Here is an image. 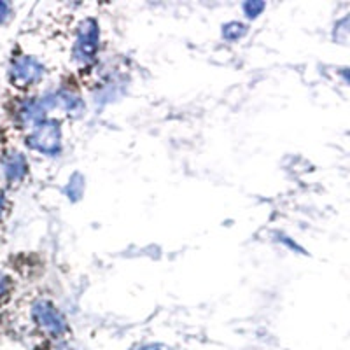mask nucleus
<instances>
[{"label": "nucleus", "instance_id": "nucleus-3", "mask_svg": "<svg viewBox=\"0 0 350 350\" xmlns=\"http://www.w3.org/2000/svg\"><path fill=\"white\" fill-rule=\"evenodd\" d=\"M46 76L44 64L32 55H18L9 65V79L12 86L28 90L40 83Z\"/></svg>", "mask_w": 350, "mask_h": 350}, {"label": "nucleus", "instance_id": "nucleus-1", "mask_svg": "<svg viewBox=\"0 0 350 350\" xmlns=\"http://www.w3.org/2000/svg\"><path fill=\"white\" fill-rule=\"evenodd\" d=\"M25 146L40 156H48V158L60 156L64 151V133H62L60 121L46 118L37 123L32 130H28Z\"/></svg>", "mask_w": 350, "mask_h": 350}, {"label": "nucleus", "instance_id": "nucleus-12", "mask_svg": "<svg viewBox=\"0 0 350 350\" xmlns=\"http://www.w3.org/2000/svg\"><path fill=\"white\" fill-rule=\"evenodd\" d=\"M2 214H4V198L0 195V221H2Z\"/></svg>", "mask_w": 350, "mask_h": 350}, {"label": "nucleus", "instance_id": "nucleus-5", "mask_svg": "<svg viewBox=\"0 0 350 350\" xmlns=\"http://www.w3.org/2000/svg\"><path fill=\"white\" fill-rule=\"evenodd\" d=\"M46 118H48V111L44 109L39 96H28L18 104L16 120L21 128L32 130L37 123L44 121Z\"/></svg>", "mask_w": 350, "mask_h": 350}, {"label": "nucleus", "instance_id": "nucleus-7", "mask_svg": "<svg viewBox=\"0 0 350 350\" xmlns=\"http://www.w3.org/2000/svg\"><path fill=\"white\" fill-rule=\"evenodd\" d=\"M247 32H249L247 25L237 20L228 21V23H224L223 27H221V36H223V39L230 44H235L239 42V40H242L243 37L247 36Z\"/></svg>", "mask_w": 350, "mask_h": 350}, {"label": "nucleus", "instance_id": "nucleus-10", "mask_svg": "<svg viewBox=\"0 0 350 350\" xmlns=\"http://www.w3.org/2000/svg\"><path fill=\"white\" fill-rule=\"evenodd\" d=\"M9 293H11V279H9L8 275L0 273V301L8 298Z\"/></svg>", "mask_w": 350, "mask_h": 350}, {"label": "nucleus", "instance_id": "nucleus-2", "mask_svg": "<svg viewBox=\"0 0 350 350\" xmlns=\"http://www.w3.org/2000/svg\"><path fill=\"white\" fill-rule=\"evenodd\" d=\"M100 51V25L95 18H86L79 23L72 46V60L79 67L95 64Z\"/></svg>", "mask_w": 350, "mask_h": 350}, {"label": "nucleus", "instance_id": "nucleus-4", "mask_svg": "<svg viewBox=\"0 0 350 350\" xmlns=\"http://www.w3.org/2000/svg\"><path fill=\"white\" fill-rule=\"evenodd\" d=\"M32 317L40 329L51 334H62L67 329V321L60 310L48 299H37L32 305Z\"/></svg>", "mask_w": 350, "mask_h": 350}, {"label": "nucleus", "instance_id": "nucleus-6", "mask_svg": "<svg viewBox=\"0 0 350 350\" xmlns=\"http://www.w3.org/2000/svg\"><path fill=\"white\" fill-rule=\"evenodd\" d=\"M2 174L9 184H20L28 174V159L23 152L12 151L2 159Z\"/></svg>", "mask_w": 350, "mask_h": 350}, {"label": "nucleus", "instance_id": "nucleus-8", "mask_svg": "<svg viewBox=\"0 0 350 350\" xmlns=\"http://www.w3.org/2000/svg\"><path fill=\"white\" fill-rule=\"evenodd\" d=\"M84 191V177L81 174H74L68 179L67 184V196L68 200H79Z\"/></svg>", "mask_w": 350, "mask_h": 350}, {"label": "nucleus", "instance_id": "nucleus-11", "mask_svg": "<svg viewBox=\"0 0 350 350\" xmlns=\"http://www.w3.org/2000/svg\"><path fill=\"white\" fill-rule=\"evenodd\" d=\"M11 16V5L0 0V25H4Z\"/></svg>", "mask_w": 350, "mask_h": 350}, {"label": "nucleus", "instance_id": "nucleus-9", "mask_svg": "<svg viewBox=\"0 0 350 350\" xmlns=\"http://www.w3.org/2000/svg\"><path fill=\"white\" fill-rule=\"evenodd\" d=\"M265 9H267V4H265V2H259V0H249V2L242 4L243 16H245L247 20H256V18H259V14H262Z\"/></svg>", "mask_w": 350, "mask_h": 350}]
</instances>
